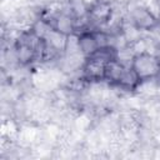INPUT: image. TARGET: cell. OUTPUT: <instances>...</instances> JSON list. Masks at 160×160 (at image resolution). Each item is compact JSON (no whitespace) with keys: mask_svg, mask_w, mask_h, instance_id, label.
I'll return each instance as SVG.
<instances>
[{"mask_svg":"<svg viewBox=\"0 0 160 160\" xmlns=\"http://www.w3.org/2000/svg\"><path fill=\"white\" fill-rule=\"evenodd\" d=\"M130 66L140 81L156 79L160 75V58L150 52L135 55Z\"/></svg>","mask_w":160,"mask_h":160,"instance_id":"obj_1","label":"cell"},{"mask_svg":"<svg viewBox=\"0 0 160 160\" xmlns=\"http://www.w3.org/2000/svg\"><path fill=\"white\" fill-rule=\"evenodd\" d=\"M129 20L131 24H134L139 30L142 32L145 31H152L160 22V19L155 16L146 6L142 4H132L129 6Z\"/></svg>","mask_w":160,"mask_h":160,"instance_id":"obj_2","label":"cell"},{"mask_svg":"<svg viewBox=\"0 0 160 160\" xmlns=\"http://www.w3.org/2000/svg\"><path fill=\"white\" fill-rule=\"evenodd\" d=\"M88 16L90 24H95L98 26L110 24V20L114 16V6L111 1L96 0L94 4L89 6Z\"/></svg>","mask_w":160,"mask_h":160,"instance_id":"obj_3","label":"cell"},{"mask_svg":"<svg viewBox=\"0 0 160 160\" xmlns=\"http://www.w3.org/2000/svg\"><path fill=\"white\" fill-rule=\"evenodd\" d=\"M106 64H108L106 61H104L99 58L89 56V58H86V60L81 68V76L88 82L104 81Z\"/></svg>","mask_w":160,"mask_h":160,"instance_id":"obj_4","label":"cell"},{"mask_svg":"<svg viewBox=\"0 0 160 160\" xmlns=\"http://www.w3.org/2000/svg\"><path fill=\"white\" fill-rule=\"evenodd\" d=\"M44 20V19H42ZM52 29L65 34V35H70L75 32V18L71 15V12L69 10L60 12L59 15L45 20Z\"/></svg>","mask_w":160,"mask_h":160,"instance_id":"obj_5","label":"cell"},{"mask_svg":"<svg viewBox=\"0 0 160 160\" xmlns=\"http://www.w3.org/2000/svg\"><path fill=\"white\" fill-rule=\"evenodd\" d=\"M126 68L128 66H125L124 64H121L118 59H114V60L109 61L106 64V68H105V78H104V81H106L108 85L116 86L119 84L120 79L122 78Z\"/></svg>","mask_w":160,"mask_h":160,"instance_id":"obj_6","label":"cell"},{"mask_svg":"<svg viewBox=\"0 0 160 160\" xmlns=\"http://www.w3.org/2000/svg\"><path fill=\"white\" fill-rule=\"evenodd\" d=\"M55 51H58L60 55H62L65 52V48H66V41H68V35L50 28L46 32V35L42 38Z\"/></svg>","mask_w":160,"mask_h":160,"instance_id":"obj_7","label":"cell"},{"mask_svg":"<svg viewBox=\"0 0 160 160\" xmlns=\"http://www.w3.org/2000/svg\"><path fill=\"white\" fill-rule=\"evenodd\" d=\"M79 48H80L81 54L85 58L91 56L99 49L96 40L94 38L92 30H85V31L79 32Z\"/></svg>","mask_w":160,"mask_h":160,"instance_id":"obj_8","label":"cell"},{"mask_svg":"<svg viewBox=\"0 0 160 160\" xmlns=\"http://www.w3.org/2000/svg\"><path fill=\"white\" fill-rule=\"evenodd\" d=\"M158 1V4H159V6H160V0H156Z\"/></svg>","mask_w":160,"mask_h":160,"instance_id":"obj_9","label":"cell"}]
</instances>
